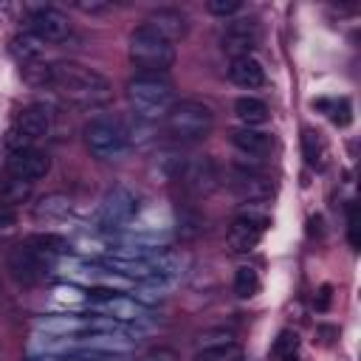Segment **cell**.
Returning a JSON list of instances; mask_svg holds the SVG:
<instances>
[{
    "label": "cell",
    "mask_w": 361,
    "mask_h": 361,
    "mask_svg": "<svg viewBox=\"0 0 361 361\" xmlns=\"http://www.w3.org/2000/svg\"><path fill=\"white\" fill-rule=\"evenodd\" d=\"M127 102L135 113V118L158 121L166 118V113L175 104V87L166 76L158 73H135L127 82Z\"/></svg>",
    "instance_id": "7a4b0ae2"
},
{
    "label": "cell",
    "mask_w": 361,
    "mask_h": 361,
    "mask_svg": "<svg viewBox=\"0 0 361 361\" xmlns=\"http://www.w3.org/2000/svg\"><path fill=\"white\" fill-rule=\"evenodd\" d=\"M231 288H234V293H237L240 299H251V296L259 290V276H257V271L248 268V265L237 268V271H234V282H231Z\"/></svg>",
    "instance_id": "ffe728a7"
},
{
    "label": "cell",
    "mask_w": 361,
    "mask_h": 361,
    "mask_svg": "<svg viewBox=\"0 0 361 361\" xmlns=\"http://www.w3.org/2000/svg\"><path fill=\"white\" fill-rule=\"evenodd\" d=\"M141 361H178V355H175L172 350H155V353L144 355Z\"/></svg>",
    "instance_id": "d6a6232c"
},
{
    "label": "cell",
    "mask_w": 361,
    "mask_h": 361,
    "mask_svg": "<svg viewBox=\"0 0 361 361\" xmlns=\"http://www.w3.org/2000/svg\"><path fill=\"white\" fill-rule=\"evenodd\" d=\"M127 54H130V62H133V68L138 73L166 76V71L175 62V45L147 23H141L138 28L130 31Z\"/></svg>",
    "instance_id": "3957f363"
},
{
    "label": "cell",
    "mask_w": 361,
    "mask_h": 361,
    "mask_svg": "<svg viewBox=\"0 0 361 361\" xmlns=\"http://www.w3.org/2000/svg\"><path fill=\"white\" fill-rule=\"evenodd\" d=\"M147 25H152V28H155L158 34H164L169 42L186 37V31H189V20H186V14L178 11V8H158V11H152L149 20H147Z\"/></svg>",
    "instance_id": "9a60e30c"
},
{
    "label": "cell",
    "mask_w": 361,
    "mask_h": 361,
    "mask_svg": "<svg viewBox=\"0 0 361 361\" xmlns=\"http://www.w3.org/2000/svg\"><path fill=\"white\" fill-rule=\"evenodd\" d=\"M257 42H259V28H257V23L251 17L228 20L226 28H223V34H220V48L231 59L251 56V51L257 48Z\"/></svg>",
    "instance_id": "30bf717a"
},
{
    "label": "cell",
    "mask_w": 361,
    "mask_h": 361,
    "mask_svg": "<svg viewBox=\"0 0 361 361\" xmlns=\"http://www.w3.org/2000/svg\"><path fill=\"white\" fill-rule=\"evenodd\" d=\"M243 350L237 341H226V344H212V347H200L195 353L192 361H240Z\"/></svg>",
    "instance_id": "d6986e66"
},
{
    "label": "cell",
    "mask_w": 361,
    "mask_h": 361,
    "mask_svg": "<svg viewBox=\"0 0 361 361\" xmlns=\"http://www.w3.org/2000/svg\"><path fill=\"white\" fill-rule=\"evenodd\" d=\"M226 341H234V333L231 330H212L200 338V347H212V344H226Z\"/></svg>",
    "instance_id": "4dcf8cb0"
},
{
    "label": "cell",
    "mask_w": 361,
    "mask_h": 361,
    "mask_svg": "<svg viewBox=\"0 0 361 361\" xmlns=\"http://www.w3.org/2000/svg\"><path fill=\"white\" fill-rule=\"evenodd\" d=\"M234 116L243 121V127H257L268 121V104L257 96H240L234 102Z\"/></svg>",
    "instance_id": "e0dca14e"
},
{
    "label": "cell",
    "mask_w": 361,
    "mask_h": 361,
    "mask_svg": "<svg viewBox=\"0 0 361 361\" xmlns=\"http://www.w3.org/2000/svg\"><path fill=\"white\" fill-rule=\"evenodd\" d=\"M166 135L175 144H197L214 127V110L203 99H180L166 113Z\"/></svg>",
    "instance_id": "277c9868"
},
{
    "label": "cell",
    "mask_w": 361,
    "mask_h": 361,
    "mask_svg": "<svg viewBox=\"0 0 361 361\" xmlns=\"http://www.w3.org/2000/svg\"><path fill=\"white\" fill-rule=\"evenodd\" d=\"M302 155H305V164L307 166H319L322 164V155H324V147H322V138L316 130H305L302 133Z\"/></svg>",
    "instance_id": "7402d4cb"
},
{
    "label": "cell",
    "mask_w": 361,
    "mask_h": 361,
    "mask_svg": "<svg viewBox=\"0 0 361 361\" xmlns=\"http://www.w3.org/2000/svg\"><path fill=\"white\" fill-rule=\"evenodd\" d=\"M54 93H59L68 104L79 107V110H99L113 99V87L107 82V76H102L96 68H87L82 62H54L45 65V85Z\"/></svg>",
    "instance_id": "6da1fadb"
},
{
    "label": "cell",
    "mask_w": 361,
    "mask_h": 361,
    "mask_svg": "<svg viewBox=\"0 0 361 361\" xmlns=\"http://www.w3.org/2000/svg\"><path fill=\"white\" fill-rule=\"evenodd\" d=\"M228 138L248 158H259V155H265L271 149V135L262 133V130H257V127H234L228 133Z\"/></svg>",
    "instance_id": "2e32d148"
},
{
    "label": "cell",
    "mask_w": 361,
    "mask_h": 361,
    "mask_svg": "<svg viewBox=\"0 0 361 361\" xmlns=\"http://www.w3.org/2000/svg\"><path fill=\"white\" fill-rule=\"evenodd\" d=\"M178 180L183 183V189L195 197H203V195H212L217 186H220V169L212 158L206 155H197V158H186Z\"/></svg>",
    "instance_id": "9c48e42d"
},
{
    "label": "cell",
    "mask_w": 361,
    "mask_h": 361,
    "mask_svg": "<svg viewBox=\"0 0 361 361\" xmlns=\"http://www.w3.org/2000/svg\"><path fill=\"white\" fill-rule=\"evenodd\" d=\"M48 169H51V158H48V152H42V149H37V147L14 149V152H8V158H6V172H8V178L23 180V183H34V180L45 178Z\"/></svg>",
    "instance_id": "8fae6325"
},
{
    "label": "cell",
    "mask_w": 361,
    "mask_h": 361,
    "mask_svg": "<svg viewBox=\"0 0 361 361\" xmlns=\"http://www.w3.org/2000/svg\"><path fill=\"white\" fill-rule=\"evenodd\" d=\"M327 305H330V288L324 285V288L319 290V302H316V307H319V310H324Z\"/></svg>",
    "instance_id": "836d02e7"
},
{
    "label": "cell",
    "mask_w": 361,
    "mask_h": 361,
    "mask_svg": "<svg viewBox=\"0 0 361 361\" xmlns=\"http://www.w3.org/2000/svg\"><path fill=\"white\" fill-rule=\"evenodd\" d=\"M71 212V200L65 197V195H45L39 203H37V209H34V214L37 217H45V220H51V217H62V214H68Z\"/></svg>",
    "instance_id": "44dd1931"
},
{
    "label": "cell",
    "mask_w": 361,
    "mask_h": 361,
    "mask_svg": "<svg viewBox=\"0 0 361 361\" xmlns=\"http://www.w3.org/2000/svg\"><path fill=\"white\" fill-rule=\"evenodd\" d=\"M42 48H45V42H39L31 31H23V34H17V37L11 39V54H14L23 65L34 62V59L42 54Z\"/></svg>",
    "instance_id": "ac0fdd59"
},
{
    "label": "cell",
    "mask_w": 361,
    "mask_h": 361,
    "mask_svg": "<svg viewBox=\"0 0 361 361\" xmlns=\"http://www.w3.org/2000/svg\"><path fill=\"white\" fill-rule=\"evenodd\" d=\"M25 23H28V31L39 42H62L71 34L68 14L54 6H31L25 14Z\"/></svg>",
    "instance_id": "ba28073f"
},
{
    "label": "cell",
    "mask_w": 361,
    "mask_h": 361,
    "mask_svg": "<svg viewBox=\"0 0 361 361\" xmlns=\"http://www.w3.org/2000/svg\"><path fill=\"white\" fill-rule=\"evenodd\" d=\"M319 107H330V118H333V124H338V127H347L350 121H353V113H350V102L347 99H338V102H316Z\"/></svg>",
    "instance_id": "484cf974"
},
{
    "label": "cell",
    "mask_w": 361,
    "mask_h": 361,
    "mask_svg": "<svg viewBox=\"0 0 361 361\" xmlns=\"http://www.w3.org/2000/svg\"><path fill=\"white\" fill-rule=\"evenodd\" d=\"M138 212V195L127 186H113L104 192L102 203H99V223L107 228H118L127 226Z\"/></svg>",
    "instance_id": "52a82bcc"
},
{
    "label": "cell",
    "mask_w": 361,
    "mask_h": 361,
    "mask_svg": "<svg viewBox=\"0 0 361 361\" xmlns=\"http://www.w3.org/2000/svg\"><path fill=\"white\" fill-rule=\"evenodd\" d=\"M48 130H51V110H48L45 104H28V107L17 116L14 127L8 130L6 147H8V152H14V149H28V147H34L37 138H45Z\"/></svg>",
    "instance_id": "8992f818"
},
{
    "label": "cell",
    "mask_w": 361,
    "mask_h": 361,
    "mask_svg": "<svg viewBox=\"0 0 361 361\" xmlns=\"http://www.w3.org/2000/svg\"><path fill=\"white\" fill-rule=\"evenodd\" d=\"M85 144L99 161H121L130 152V133L121 118L102 113L85 124Z\"/></svg>",
    "instance_id": "5b68a950"
},
{
    "label": "cell",
    "mask_w": 361,
    "mask_h": 361,
    "mask_svg": "<svg viewBox=\"0 0 361 361\" xmlns=\"http://www.w3.org/2000/svg\"><path fill=\"white\" fill-rule=\"evenodd\" d=\"M28 197H31V183H23V180L8 178V180L0 186V200L8 203V206L23 203V200H28Z\"/></svg>",
    "instance_id": "603a6c76"
},
{
    "label": "cell",
    "mask_w": 361,
    "mask_h": 361,
    "mask_svg": "<svg viewBox=\"0 0 361 361\" xmlns=\"http://www.w3.org/2000/svg\"><path fill=\"white\" fill-rule=\"evenodd\" d=\"M73 6H76L82 14H110V11H113V3H99V0H90V3H87V0H76Z\"/></svg>",
    "instance_id": "f1b7e54d"
},
{
    "label": "cell",
    "mask_w": 361,
    "mask_h": 361,
    "mask_svg": "<svg viewBox=\"0 0 361 361\" xmlns=\"http://www.w3.org/2000/svg\"><path fill=\"white\" fill-rule=\"evenodd\" d=\"M268 226H271V220L265 214H259V212H251L248 209V212L237 214L231 220V228H228V248L237 251V254L251 251L259 243V237L265 234Z\"/></svg>",
    "instance_id": "7c38bea8"
},
{
    "label": "cell",
    "mask_w": 361,
    "mask_h": 361,
    "mask_svg": "<svg viewBox=\"0 0 361 361\" xmlns=\"http://www.w3.org/2000/svg\"><path fill=\"white\" fill-rule=\"evenodd\" d=\"M104 310L113 313V316H118V319H141L147 313V307H141V305H135L130 299H113V296L107 299Z\"/></svg>",
    "instance_id": "cb8c5ba5"
},
{
    "label": "cell",
    "mask_w": 361,
    "mask_h": 361,
    "mask_svg": "<svg viewBox=\"0 0 361 361\" xmlns=\"http://www.w3.org/2000/svg\"><path fill=\"white\" fill-rule=\"evenodd\" d=\"M228 79L237 87L254 90V87H262L265 85V68H262V62L257 56H237L228 65Z\"/></svg>",
    "instance_id": "5bb4252c"
},
{
    "label": "cell",
    "mask_w": 361,
    "mask_h": 361,
    "mask_svg": "<svg viewBox=\"0 0 361 361\" xmlns=\"http://www.w3.org/2000/svg\"><path fill=\"white\" fill-rule=\"evenodd\" d=\"M296 347H299V336H296L293 330H282L279 338H276V344H274V353L282 358V355H288V353H296Z\"/></svg>",
    "instance_id": "83f0119b"
},
{
    "label": "cell",
    "mask_w": 361,
    "mask_h": 361,
    "mask_svg": "<svg viewBox=\"0 0 361 361\" xmlns=\"http://www.w3.org/2000/svg\"><path fill=\"white\" fill-rule=\"evenodd\" d=\"M14 226H17V212H14V206H8V203L0 200V234L11 231Z\"/></svg>",
    "instance_id": "f546056e"
},
{
    "label": "cell",
    "mask_w": 361,
    "mask_h": 361,
    "mask_svg": "<svg viewBox=\"0 0 361 361\" xmlns=\"http://www.w3.org/2000/svg\"><path fill=\"white\" fill-rule=\"evenodd\" d=\"M25 243H28L31 248H37L39 254H45V257H54L56 251L65 248V243H62L59 237H54V234H34V237H28Z\"/></svg>",
    "instance_id": "d4e9b609"
},
{
    "label": "cell",
    "mask_w": 361,
    "mask_h": 361,
    "mask_svg": "<svg viewBox=\"0 0 361 361\" xmlns=\"http://www.w3.org/2000/svg\"><path fill=\"white\" fill-rule=\"evenodd\" d=\"M282 361H299V353H288V355H282Z\"/></svg>",
    "instance_id": "e575fe53"
},
{
    "label": "cell",
    "mask_w": 361,
    "mask_h": 361,
    "mask_svg": "<svg viewBox=\"0 0 361 361\" xmlns=\"http://www.w3.org/2000/svg\"><path fill=\"white\" fill-rule=\"evenodd\" d=\"M51 259L54 257H45L37 248H31L28 243H23V245L11 248V254H8V271H11V276L20 285H34V282H39L45 276V268H48Z\"/></svg>",
    "instance_id": "4fadbf2b"
},
{
    "label": "cell",
    "mask_w": 361,
    "mask_h": 361,
    "mask_svg": "<svg viewBox=\"0 0 361 361\" xmlns=\"http://www.w3.org/2000/svg\"><path fill=\"white\" fill-rule=\"evenodd\" d=\"M206 8H209V14L226 20V17H234V14L243 8V3H240V0H209Z\"/></svg>",
    "instance_id": "4316f807"
},
{
    "label": "cell",
    "mask_w": 361,
    "mask_h": 361,
    "mask_svg": "<svg viewBox=\"0 0 361 361\" xmlns=\"http://www.w3.org/2000/svg\"><path fill=\"white\" fill-rule=\"evenodd\" d=\"M347 237L350 245L358 248V223H355V203H347Z\"/></svg>",
    "instance_id": "1f68e13d"
}]
</instances>
